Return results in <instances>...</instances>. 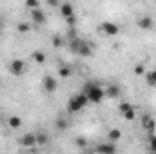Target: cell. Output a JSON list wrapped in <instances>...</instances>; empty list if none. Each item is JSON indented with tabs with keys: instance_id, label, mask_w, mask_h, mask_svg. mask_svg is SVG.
Returning <instances> with one entry per match:
<instances>
[{
	"instance_id": "6da1fadb",
	"label": "cell",
	"mask_w": 156,
	"mask_h": 154,
	"mask_svg": "<svg viewBox=\"0 0 156 154\" xmlns=\"http://www.w3.org/2000/svg\"><path fill=\"white\" fill-rule=\"evenodd\" d=\"M83 94L87 96L89 103H102V100L105 98V91L98 83H93V82H87L83 85Z\"/></svg>"
},
{
	"instance_id": "7a4b0ae2",
	"label": "cell",
	"mask_w": 156,
	"mask_h": 154,
	"mask_svg": "<svg viewBox=\"0 0 156 154\" xmlns=\"http://www.w3.org/2000/svg\"><path fill=\"white\" fill-rule=\"evenodd\" d=\"M69 49H71V53H75L78 56H91V53H93L91 44L85 42V40H82V38L71 40L69 42Z\"/></svg>"
},
{
	"instance_id": "3957f363",
	"label": "cell",
	"mask_w": 156,
	"mask_h": 154,
	"mask_svg": "<svg viewBox=\"0 0 156 154\" xmlns=\"http://www.w3.org/2000/svg\"><path fill=\"white\" fill-rule=\"evenodd\" d=\"M89 103V100H87V96L83 94V93H80V94H75L69 102H67V113H71V114H75V113H80L85 105Z\"/></svg>"
},
{
	"instance_id": "277c9868",
	"label": "cell",
	"mask_w": 156,
	"mask_h": 154,
	"mask_svg": "<svg viewBox=\"0 0 156 154\" xmlns=\"http://www.w3.org/2000/svg\"><path fill=\"white\" fill-rule=\"evenodd\" d=\"M9 71H11V75H15V76L24 75V71H26V62L20 60V58H15V60L9 64Z\"/></svg>"
},
{
	"instance_id": "5b68a950",
	"label": "cell",
	"mask_w": 156,
	"mask_h": 154,
	"mask_svg": "<svg viewBox=\"0 0 156 154\" xmlns=\"http://www.w3.org/2000/svg\"><path fill=\"white\" fill-rule=\"evenodd\" d=\"M100 31L104 33V35H109V37H115L120 33V26L115 24V22H102L100 24Z\"/></svg>"
},
{
	"instance_id": "8992f818",
	"label": "cell",
	"mask_w": 156,
	"mask_h": 154,
	"mask_svg": "<svg viewBox=\"0 0 156 154\" xmlns=\"http://www.w3.org/2000/svg\"><path fill=\"white\" fill-rule=\"evenodd\" d=\"M18 143H20L24 149H33V147L37 145V134L27 132V134H24V136L18 140Z\"/></svg>"
},
{
	"instance_id": "52a82bcc",
	"label": "cell",
	"mask_w": 156,
	"mask_h": 154,
	"mask_svg": "<svg viewBox=\"0 0 156 154\" xmlns=\"http://www.w3.org/2000/svg\"><path fill=\"white\" fill-rule=\"evenodd\" d=\"M142 125H144V129H145L149 134H154L156 121H154V118H153L151 114H144V116H142Z\"/></svg>"
},
{
	"instance_id": "ba28073f",
	"label": "cell",
	"mask_w": 156,
	"mask_h": 154,
	"mask_svg": "<svg viewBox=\"0 0 156 154\" xmlns=\"http://www.w3.org/2000/svg\"><path fill=\"white\" fill-rule=\"evenodd\" d=\"M42 87H44V91H45V93H55V91H56V87H58L56 78L44 76V80H42Z\"/></svg>"
},
{
	"instance_id": "9c48e42d",
	"label": "cell",
	"mask_w": 156,
	"mask_h": 154,
	"mask_svg": "<svg viewBox=\"0 0 156 154\" xmlns=\"http://www.w3.org/2000/svg\"><path fill=\"white\" fill-rule=\"evenodd\" d=\"M136 24H138V27L144 29V31H151V29H154V26H156L154 20H153L151 16H140Z\"/></svg>"
},
{
	"instance_id": "30bf717a",
	"label": "cell",
	"mask_w": 156,
	"mask_h": 154,
	"mask_svg": "<svg viewBox=\"0 0 156 154\" xmlns=\"http://www.w3.org/2000/svg\"><path fill=\"white\" fill-rule=\"evenodd\" d=\"M31 20L35 22V26H44L47 22V16L42 9H35V11H31Z\"/></svg>"
},
{
	"instance_id": "8fae6325",
	"label": "cell",
	"mask_w": 156,
	"mask_h": 154,
	"mask_svg": "<svg viewBox=\"0 0 156 154\" xmlns=\"http://www.w3.org/2000/svg\"><path fill=\"white\" fill-rule=\"evenodd\" d=\"M96 154H116V145L115 143H100L96 147Z\"/></svg>"
},
{
	"instance_id": "7c38bea8",
	"label": "cell",
	"mask_w": 156,
	"mask_h": 154,
	"mask_svg": "<svg viewBox=\"0 0 156 154\" xmlns=\"http://www.w3.org/2000/svg\"><path fill=\"white\" fill-rule=\"evenodd\" d=\"M60 13L64 18H71V16H75V5L69 2H64V4H60Z\"/></svg>"
},
{
	"instance_id": "4fadbf2b",
	"label": "cell",
	"mask_w": 156,
	"mask_h": 154,
	"mask_svg": "<svg viewBox=\"0 0 156 154\" xmlns=\"http://www.w3.org/2000/svg\"><path fill=\"white\" fill-rule=\"evenodd\" d=\"M104 91H105V96H107V98H118L120 93H122V87H120L118 83H111V85H107V89H104Z\"/></svg>"
},
{
	"instance_id": "5bb4252c",
	"label": "cell",
	"mask_w": 156,
	"mask_h": 154,
	"mask_svg": "<svg viewBox=\"0 0 156 154\" xmlns=\"http://www.w3.org/2000/svg\"><path fill=\"white\" fill-rule=\"evenodd\" d=\"M7 125H9L11 129H20V127H22L20 116H9V118H7Z\"/></svg>"
},
{
	"instance_id": "9a60e30c",
	"label": "cell",
	"mask_w": 156,
	"mask_h": 154,
	"mask_svg": "<svg viewBox=\"0 0 156 154\" xmlns=\"http://www.w3.org/2000/svg\"><path fill=\"white\" fill-rule=\"evenodd\" d=\"M107 136H109L111 143H115L118 140H122V131H120V129H111V131L107 132Z\"/></svg>"
},
{
	"instance_id": "2e32d148",
	"label": "cell",
	"mask_w": 156,
	"mask_h": 154,
	"mask_svg": "<svg viewBox=\"0 0 156 154\" xmlns=\"http://www.w3.org/2000/svg\"><path fill=\"white\" fill-rule=\"evenodd\" d=\"M145 80H147V83H149L151 87H156V69L147 71V73H145Z\"/></svg>"
},
{
	"instance_id": "e0dca14e",
	"label": "cell",
	"mask_w": 156,
	"mask_h": 154,
	"mask_svg": "<svg viewBox=\"0 0 156 154\" xmlns=\"http://www.w3.org/2000/svg\"><path fill=\"white\" fill-rule=\"evenodd\" d=\"M67 127H69L67 120H66L64 116H58V118H56V129H58V131H66Z\"/></svg>"
},
{
	"instance_id": "ac0fdd59",
	"label": "cell",
	"mask_w": 156,
	"mask_h": 154,
	"mask_svg": "<svg viewBox=\"0 0 156 154\" xmlns=\"http://www.w3.org/2000/svg\"><path fill=\"white\" fill-rule=\"evenodd\" d=\"M49 143V136L45 132H37V145H47Z\"/></svg>"
},
{
	"instance_id": "d6986e66",
	"label": "cell",
	"mask_w": 156,
	"mask_h": 154,
	"mask_svg": "<svg viewBox=\"0 0 156 154\" xmlns=\"http://www.w3.org/2000/svg\"><path fill=\"white\" fill-rule=\"evenodd\" d=\"M31 58H33L37 64H44V62H45V54H44L42 51H35V53L31 54Z\"/></svg>"
},
{
	"instance_id": "ffe728a7",
	"label": "cell",
	"mask_w": 156,
	"mask_h": 154,
	"mask_svg": "<svg viewBox=\"0 0 156 154\" xmlns=\"http://www.w3.org/2000/svg\"><path fill=\"white\" fill-rule=\"evenodd\" d=\"M58 75L62 78H69L71 76V67H67V65H62L60 69H58Z\"/></svg>"
},
{
	"instance_id": "44dd1931",
	"label": "cell",
	"mask_w": 156,
	"mask_h": 154,
	"mask_svg": "<svg viewBox=\"0 0 156 154\" xmlns=\"http://www.w3.org/2000/svg\"><path fill=\"white\" fill-rule=\"evenodd\" d=\"M149 151L156 152V134H149Z\"/></svg>"
},
{
	"instance_id": "7402d4cb",
	"label": "cell",
	"mask_w": 156,
	"mask_h": 154,
	"mask_svg": "<svg viewBox=\"0 0 156 154\" xmlns=\"http://www.w3.org/2000/svg\"><path fill=\"white\" fill-rule=\"evenodd\" d=\"M118 109H120V113H122V114H125V113H127V111H131V109H133V105H131V103H129V102H122V103H120V107H118Z\"/></svg>"
},
{
	"instance_id": "603a6c76",
	"label": "cell",
	"mask_w": 156,
	"mask_h": 154,
	"mask_svg": "<svg viewBox=\"0 0 156 154\" xmlns=\"http://www.w3.org/2000/svg\"><path fill=\"white\" fill-rule=\"evenodd\" d=\"M64 45V37H60V35H56V37H53V47H62Z\"/></svg>"
},
{
	"instance_id": "cb8c5ba5",
	"label": "cell",
	"mask_w": 156,
	"mask_h": 154,
	"mask_svg": "<svg viewBox=\"0 0 156 154\" xmlns=\"http://www.w3.org/2000/svg\"><path fill=\"white\" fill-rule=\"evenodd\" d=\"M123 116V118H125V120H127V121H133V120H134V118H136V109H134V107H133V109H131V111H127V113H125V114H122Z\"/></svg>"
},
{
	"instance_id": "d4e9b609",
	"label": "cell",
	"mask_w": 156,
	"mask_h": 154,
	"mask_svg": "<svg viewBox=\"0 0 156 154\" xmlns=\"http://www.w3.org/2000/svg\"><path fill=\"white\" fill-rule=\"evenodd\" d=\"M26 5H27L29 9H33V11H35V9H40V2L38 0H27Z\"/></svg>"
},
{
	"instance_id": "484cf974",
	"label": "cell",
	"mask_w": 156,
	"mask_h": 154,
	"mask_svg": "<svg viewBox=\"0 0 156 154\" xmlns=\"http://www.w3.org/2000/svg\"><path fill=\"white\" fill-rule=\"evenodd\" d=\"M20 33H29L31 31V26L29 24H18V27H16Z\"/></svg>"
},
{
	"instance_id": "4316f807",
	"label": "cell",
	"mask_w": 156,
	"mask_h": 154,
	"mask_svg": "<svg viewBox=\"0 0 156 154\" xmlns=\"http://www.w3.org/2000/svg\"><path fill=\"white\" fill-rule=\"evenodd\" d=\"M66 22H67L69 29H75V26H76V15H75V16H71V18H66Z\"/></svg>"
},
{
	"instance_id": "83f0119b",
	"label": "cell",
	"mask_w": 156,
	"mask_h": 154,
	"mask_svg": "<svg viewBox=\"0 0 156 154\" xmlns=\"http://www.w3.org/2000/svg\"><path fill=\"white\" fill-rule=\"evenodd\" d=\"M75 142H76L78 147H87V140H85V138H82V136H80V138H76Z\"/></svg>"
},
{
	"instance_id": "f1b7e54d",
	"label": "cell",
	"mask_w": 156,
	"mask_h": 154,
	"mask_svg": "<svg viewBox=\"0 0 156 154\" xmlns=\"http://www.w3.org/2000/svg\"><path fill=\"white\" fill-rule=\"evenodd\" d=\"M134 73H136V75H145V67H144L142 64H138V65L134 67Z\"/></svg>"
},
{
	"instance_id": "f546056e",
	"label": "cell",
	"mask_w": 156,
	"mask_h": 154,
	"mask_svg": "<svg viewBox=\"0 0 156 154\" xmlns=\"http://www.w3.org/2000/svg\"><path fill=\"white\" fill-rule=\"evenodd\" d=\"M67 35H69V38H71V40L78 38V37H76V31H75V29H69V33H67Z\"/></svg>"
},
{
	"instance_id": "4dcf8cb0",
	"label": "cell",
	"mask_w": 156,
	"mask_h": 154,
	"mask_svg": "<svg viewBox=\"0 0 156 154\" xmlns=\"http://www.w3.org/2000/svg\"><path fill=\"white\" fill-rule=\"evenodd\" d=\"M49 5H53V7H56V5H60L56 0H49Z\"/></svg>"
},
{
	"instance_id": "1f68e13d",
	"label": "cell",
	"mask_w": 156,
	"mask_h": 154,
	"mask_svg": "<svg viewBox=\"0 0 156 154\" xmlns=\"http://www.w3.org/2000/svg\"><path fill=\"white\" fill-rule=\"evenodd\" d=\"M0 29H2V22H0Z\"/></svg>"
},
{
	"instance_id": "d6a6232c",
	"label": "cell",
	"mask_w": 156,
	"mask_h": 154,
	"mask_svg": "<svg viewBox=\"0 0 156 154\" xmlns=\"http://www.w3.org/2000/svg\"><path fill=\"white\" fill-rule=\"evenodd\" d=\"M89 154H94V152H89Z\"/></svg>"
},
{
	"instance_id": "836d02e7",
	"label": "cell",
	"mask_w": 156,
	"mask_h": 154,
	"mask_svg": "<svg viewBox=\"0 0 156 154\" xmlns=\"http://www.w3.org/2000/svg\"><path fill=\"white\" fill-rule=\"evenodd\" d=\"M151 154H156V152H151Z\"/></svg>"
}]
</instances>
